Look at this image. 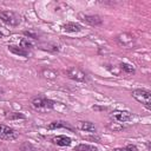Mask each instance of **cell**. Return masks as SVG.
Listing matches in <instances>:
<instances>
[{"label":"cell","instance_id":"cell-21","mask_svg":"<svg viewBox=\"0 0 151 151\" xmlns=\"http://www.w3.org/2000/svg\"><path fill=\"white\" fill-rule=\"evenodd\" d=\"M44 50L50 51V52H53V53H58L60 48H59V46L55 45V44H47L46 47H44Z\"/></svg>","mask_w":151,"mask_h":151},{"label":"cell","instance_id":"cell-13","mask_svg":"<svg viewBox=\"0 0 151 151\" xmlns=\"http://www.w3.org/2000/svg\"><path fill=\"white\" fill-rule=\"evenodd\" d=\"M78 127L81 130V131H85V132H91V133H94L97 131V127L93 123L91 122H79L78 124Z\"/></svg>","mask_w":151,"mask_h":151},{"label":"cell","instance_id":"cell-5","mask_svg":"<svg viewBox=\"0 0 151 151\" xmlns=\"http://www.w3.org/2000/svg\"><path fill=\"white\" fill-rule=\"evenodd\" d=\"M66 76L70 79H72L74 81H79V83H84L87 80V74L83 70H80L79 67H76V66L68 67L66 70Z\"/></svg>","mask_w":151,"mask_h":151},{"label":"cell","instance_id":"cell-16","mask_svg":"<svg viewBox=\"0 0 151 151\" xmlns=\"http://www.w3.org/2000/svg\"><path fill=\"white\" fill-rule=\"evenodd\" d=\"M74 151H98V149L91 144H79L74 147Z\"/></svg>","mask_w":151,"mask_h":151},{"label":"cell","instance_id":"cell-23","mask_svg":"<svg viewBox=\"0 0 151 151\" xmlns=\"http://www.w3.org/2000/svg\"><path fill=\"white\" fill-rule=\"evenodd\" d=\"M2 35H4V34H2V32H1V31H0V38H1V37H2Z\"/></svg>","mask_w":151,"mask_h":151},{"label":"cell","instance_id":"cell-19","mask_svg":"<svg viewBox=\"0 0 151 151\" xmlns=\"http://www.w3.org/2000/svg\"><path fill=\"white\" fill-rule=\"evenodd\" d=\"M20 47H22V48L29 51V50L33 48V44L28 40V38H22V39L20 40Z\"/></svg>","mask_w":151,"mask_h":151},{"label":"cell","instance_id":"cell-22","mask_svg":"<svg viewBox=\"0 0 151 151\" xmlns=\"http://www.w3.org/2000/svg\"><path fill=\"white\" fill-rule=\"evenodd\" d=\"M24 34H25L26 37H28V38H32V39H38V35H37L34 32H31V31H25V32H24Z\"/></svg>","mask_w":151,"mask_h":151},{"label":"cell","instance_id":"cell-14","mask_svg":"<svg viewBox=\"0 0 151 151\" xmlns=\"http://www.w3.org/2000/svg\"><path fill=\"white\" fill-rule=\"evenodd\" d=\"M40 73L45 79H48V80H54L58 77V72H55L52 68H44V70H41Z\"/></svg>","mask_w":151,"mask_h":151},{"label":"cell","instance_id":"cell-8","mask_svg":"<svg viewBox=\"0 0 151 151\" xmlns=\"http://www.w3.org/2000/svg\"><path fill=\"white\" fill-rule=\"evenodd\" d=\"M117 41L123 47H132L134 45V38L130 33H120L117 35Z\"/></svg>","mask_w":151,"mask_h":151},{"label":"cell","instance_id":"cell-18","mask_svg":"<svg viewBox=\"0 0 151 151\" xmlns=\"http://www.w3.org/2000/svg\"><path fill=\"white\" fill-rule=\"evenodd\" d=\"M107 126H109V129L112 130L113 132H117V131H120V130L124 129V126H123L120 123H117V122H113V120H111Z\"/></svg>","mask_w":151,"mask_h":151},{"label":"cell","instance_id":"cell-9","mask_svg":"<svg viewBox=\"0 0 151 151\" xmlns=\"http://www.w3.org/2000/svg\"><path fill=\"white\" fill-rule=\"evenodd\" d=\"M47 129H48V130L67 129V130L74 131V127H73L68 122H65V120H54V122H52V123H50V124L47 125Z\"/></svg>","mask_w":151,"mask_h":151},{"label":"cell","instance_id":"cell-12","mask_svg":"<svg viewBox=\"0 0 151 151\" xmlns=\"http://www.w3.org/2000/svg\"><path fill=\"white\" fill-rule=\"evenodd\" d=\"M8 51L12 52L13 54H17V55H20V57H25V58H27L28 54H29V52L27 50H25V48H22L20 46H15V45H8Z\"/></svg>","mask_w":151,"mask_h":151},{"label":"cell","instance_id":"cell-4","mask_svg":"<svg viewBox=\"0 0 151 151\" xmlns=\"http://www.w3.org/2000/svg\"><path fill=\"white\" fill-rule=\"evenodd\" d=\"M110 118L113 122L123 124V123H127V122L132 120L133 116H132L131 112H129L126 110H114L110 113Z\"/></svg>","mask_w":151,"mask_h":151},{"label":"cell","instance_id":"cell-1","mask_svg":"<svg viewBox=\"0 0 151 151\" xmlns=\"http://www.w3.org/2000/svg\"><path fill=\"white\" fill-rule=\"evenodd\" d=\"M31 105L35 111L47 112V111H51L54 107L55 101L50 99V98H47V97H44V96H37V97L32 98Z\"/></svg>","mask_w":151,"mask_h":151},{"label":"cell","instance_id":"cell-15","mask_svg":"<svg viewBox=\"0 0 151 151\" xmlns=\"http://www.w3.org/2000/svg\"><path fill=\"white\" fill-rule=\"evenodd\" d=\"M119 68H120V71H123L125 73H129V74H133L136 72L134 67L129 63H123V61L119 63Z\"/></svg>","mask_w":151,"mask_h":151},{"label":"cell","instance_id":"cell-3","mask_svg":"<svg viewBox=\"0 0 151 151\" xmlns=\"http://www.w3.org/2000/svg\"><path fill=\"white\" fill-rule=\"evenodd\" d=\"M0 20L2 22H5L6 25L13 26V27L19 26V24L21 22L20 15L13 11H1L0 12Z\"/></svg>","mask_w":151,"mask_h":151},{"label":"cell","instance_id":"cell-7","mask_svg":"<svg viewBox=\"0 0 151 151\" xmlns=\"http://www.w3.org/2000/svg\"><path fill=\"white\" fill-rule=\"evenodd\" d=\"M78 18H79L83 22H85V24H87V25H90V26H99V25H101V22H103V19H101L99 15H97V14L79 13V14H78Z\"/></svg>","mask_w":151,"mask_h":151},{"label":"cell","instance_id":"cell-20","mask_svg":"<svg viewBox=\"0 0 151 151\" xmlns=\"http://www.w3.org/2000/svg\"><path fill=\"white\" fill-rule=\"evenodd\" d=\"M113 151H138V149L134 144H129L124 147H116L113 149Z\"/></svg>","mask_w":151,"mask_h":151},{"label":"cell","instance_id":"cell-2","mask_svg":"<svg viewBox=\"0 0 151 151\" xmlns=\"http://www.w3.org/2000/svg\"><path fill=\"white\" fill-rule=\"evenodd\" d=\"M131 96L147 110L151 109V92L146 88H134L131 92Z\"/></svg>","mask_w":151,"mask_h":151},{"label":"cell","instance_id":"cell-6","mask_svg":"<svg viewBox=\"0 0 151 151\" xmlns=\"http://www.w3.org/2000/svg\"><path fill=\"white\" fill-rule=\"evenodd\" d=\"M19 137L17 130L5 124H0V139L1 140H14Z\"/></svg>","mask_w":151,"mask_h":151},{"label":"cell","instance_id":"cell-24","mask_svg":"<svg viewBox=\"0 0 151 151\" xmlns=\"http://www.w3.org/2000/svg\"><path fill=\"white\" fill-rule=\"evenodd\" d=\"M0 92H1V90H0Z\"/></svg>","mask_w":151,"mask_h":151},{"label":"cell","instance_id":"cell-10","mask_svg":"<svg viewBox=\"0 0 151 151\" xmlns=\"http://www.w3.org/2000/svg\"><path fill=\"white\" fill-rule=\"evenodd\" d=\"M52 143L59 145V146H68L71 145L72 143V139L68 137V136H65V134H58V136H54L52 139Z\"/></svg>","mask_w":151,"mask_h":151},{"label":"cell","instance_id":"cell-11","mask_svg":"<svg viewBox=\"0 0 151 151\" xmlns=\"http://www.w3.org/2000/svg\"><path fill=\"white\" fill-rule=\"evenodd\" d=\"M63 29L66 32H70V33H78V32L83 31V26L77 22H66L63 25Z\"/></svg>","mask_w":151,"mask_h":151},{"label":"cell","instance_id":"cell-17","mask_svg":"<svg viewBox=\"0 0 151 151\" xmlns=\"http://www.w3.org/2000/svg\"><path fill=\"white\" fill-rule=\"evenodd\" d=\"M25 114H22L21 112H7L6 113V119L9 120H17V119H25Z\"/></svg>","mask_w":151,"mask_h":151}]
</instances>
